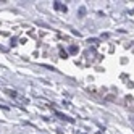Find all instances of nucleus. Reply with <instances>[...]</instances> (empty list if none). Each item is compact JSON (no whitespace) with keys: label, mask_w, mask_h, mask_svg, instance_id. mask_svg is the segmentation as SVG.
Returning a JSON list of instances; mask_svg holds the SVG:
<instances>
[]
</instances>
